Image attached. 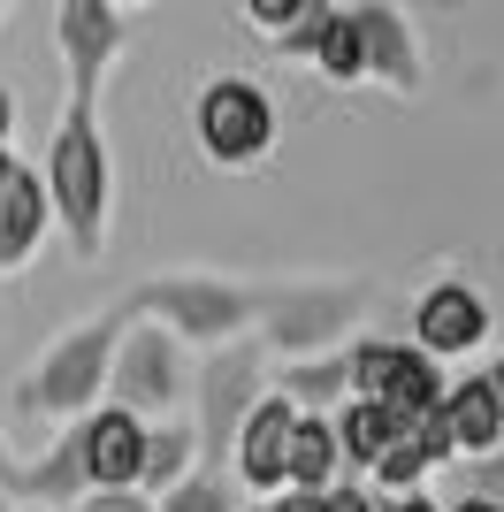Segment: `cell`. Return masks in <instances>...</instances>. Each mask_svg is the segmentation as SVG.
<instances>
[{
	"instance_id": "1f68e13d",
	"label": "cell",
	"mask_w": 504,
	"mask_h": 512,
	"mask_svg": "<svg viewBox=\"0 0 504 512\" xmlns=\"http://www.w3.org/2000/svg\"><path fill=\"white\" fill-rule=\"evenodd\" d=\"M16 490V459H8V436H0V497Z\"/></svg>"
},
{
	"instance_id": "d6a6232c",
	"label": "cell",
	"mask_w": 504,
	"mask_h": 512,
	"mask_svg": "<svg viewBox=\"0 0 504 512\" xmlns=\"http://www.w3.org/2000/svg\"><path fill=\"white\" fill-rule=\"evenodd\" d=\"M16 169H23V161H16V146H0V184H8Z\"/></svg>"
},
{
	"instance_id": "d6986e66",
	"label": "cell",
	"mask_w": 504,
	"mask_h": 512,
	"mask_svg": "<svg viewBox=\"0 0 504 512\" xmlns=\"http://www.w3.org/2000/svg\"><path fill=\"white\" fill-rule=\"evenodd\" d=\"M191 467H199V436H191V421H153L146 451H138V497H168Z\"/></svg>"
},
{
	"instance_id": "83f0119b",
	"label": "cell",
	"mask_w": 504,
	"mask_h": 512,
	"mask_svg": "<svg viewBox=\"0 0 504 512\" xmlns=\"http://www.w3.org/2000/svg\"><path fill=\"white\" fill-rule=\"evenodd\" d=\"M77 512H153V497H138V490H92Z\"/></svg>"
},
{
	"instance_id": "7a4b0ae2",
	"label": "cell",
	"mask_w": 504,
	"mask_h": 512,
	"mask_svg": "<svg viewBox=\"0 0 504 512\" xmlns=\"http://www.w3.org/2000/svg\"><path fill=\"white\" fill-rule=\"evenodd\" d=\"M123 314L153 321V329H168V337L184 344H207V352H222V344H245L252 329H260V306H268V283H245V276H214V268H176V276H146L130 283Z\"/></svg>"
},
{
	"instance_id": "4316f807",
	"label": "cell",
	"mask_w": 504,
	"mask_h": 512,
	"mask_svg": "<svg viewBox=\"0 0 504 512\" xmlns=\"http://www.w3.org/2000/svg\"><path fill=\"white\" fill-rule=\"evenodd\" d=\"M321 512H382V497L367 490V482H336V490L321 497Z\"/></svg>"
},
{
	"instance_id": "f546056e",
	"label": "cell",
	"mask_w": 504,
	"mask_h": 512,
	"mask_svg": "<svg viewBox=\"0 0 504 512\" xmlns=\"http://www.w3.org/2000/svg\"><path fill=\"white\" fill-rule=\"evenodd\" d=\"M382 512H443V505H436V497H428V490H420V497H390V505H382Z\"/></svg>"
},
{
	"instance_id": "9c48e42d",
	"label": "cell",
	"mask_w": 504,
	"mask_h": 512,
	"mask_svg": "<svg viewBox=\"0 0 504 512\" xmlns=\"http://www.w3.org/2000/svg\"><path fill=\"white\" fill-rule=\"evenodd\" d=\"M489 329H497V306H489V291L474 276H459V268H443V276H428L413 291V352L420 360H466V352H482Z\"/></svg>"
},
{
	"instance_id": "44dd1931",
	"label": "cell",
	"mask_w": 504,
	"mask_h": 512,
	"mask_svg": "<svg viewBox=\"0 0 504 512\" xmlns=\"http://www.w3.org/2000/svg\"><path fill=\"white\" fill-rule=\"evenodd\" d=\"M306 69H314L329 92H352V85H367L359 77V31H352V16L344 8H329V23H321V39L306 46Z\"/></svg>"
},
{
	"instance_id": "8d00e7d4",
	"label": "cell",
	"mask_w": 504,
	"mask_h": 512,
	"mask_svg": "<svg viewBox=\"0 0 504 512\" xmlns=\"http://www.w3.org/2000/svg\"><path fill=\"white\" fill-rule=\"evenodd\" d=\"M16 512H39V505H16Z\"/></svg>"
},
{
	"instance_id": "f1b7e54d",
	"label": "cell",
	"mask_w": 504,
	"mask_h": 512,
	"mask_svg": "<svg viewBox=\"0 0 504 512\" xmlns=\"http://www.w3.org/2000/svg\"><path fill=\"white\" fill-rule=\"evenodd\" d=\"M474 375H482V390H489V406H497V421H504V352L489 367H474Z\"/></svg>"
},
{
	"instance_id": "e0dca14e",
	"label": "cell",
	"mask_w": 504,
	"mask_h": 512,
	"mask_svg": "<svg viewBox=\"0 0 504 512\" xmlns=\"http://www.w3.org/2000/svg\"><path fill=\"white\" fill-rule=\"evenodd\" d=\"M344 482V459H336V428L321 421V413H298L291 421V451H283V490H336Z\"/></svg>"
},
{
	"instance_id": "d4e9b609",
	"label": "cell",
	"mask_w": 504,
	"mask_h": 512,
	"mask_svg": "<svg viewBox=\"0 0 504 512\" xmlns=\"http://www.w3.org/2000/svg\"><path fill=\"white\" fill-rule=\"evenodd\" d=\"M466 497H482L489 512H504V451H489V459L466 467Z\"/></svg>"
},
{
	"instance_id": "277c9868",
	"label": "cell",
	"mask_w": 504,
	"mask_h": 512,
	"mask_svg": "<svg viewBox=\"0 0 504 512\" xmlns=\"http://www.w3.org/2000/svg\"><path fill=\"white\" fill-rule=\"evenodd\" d=\"M123 306H107V314L77 321V329H62V337L46 344L39 360L23 367L16 383V406L31 413V421L46 428H77L84 413H100L107 398V367H115V344H123Z\"/></svg>"
},
{
	"instance_id": "6da1fadb",
	"label": "cell",
	"mask_w": 504,
	"mask_h": 512,
	"mask_svg": "<svg viewBox=\"0 0 504 512\" xmlns=\"http://www.w3.org/2000/svg\"><path fill=\"white\" fill-rule=\"evenodd\" d=\"M39 184H46V214L69 237V253L100 260L107 230H115V153H107V130H100V100H77V92L62 100Z\"/></svg>"
},
{
	"instance_id": "4dcf8cb0",
	"label": "cell",
	"mask_w": 504,
	"mask_h": 512,
	"mask_svg": "<svg viewBox=\"0 0 504 512\" xmlns=\"http://www.w3.org/2000/svg\"><path fill=\"white\" fill-rule=\"evenodd\" d=\"M8 130H16V92L0 85V146H8Z\"/></svg>"
},
{
	"instance_id": "484cf974",
	"label": "cell",
	"mask_w": 504,
	"mask_h": 512,
	"mask_svg": "<svg viewBox=\"0 0 504 512\" xmlns=\"http://www.w3.org/2000/svg\"><path fill=\"white\" fill-rule=\"evenodd\" d=\"M298 0H245V31H260V39H275L283 23H291Z\"/></svg>"
},
{
	"instance_id": "ac0fdd59",
	"label": "cell",
	"mask_w": 504,
	"mask_h": 512,
	"mask_svg": "<svg viewBox=\"0 0 504 512\" xmlns=\"http://www.w3.org/2000/svg\"><path fill=\"white\" fill-rule=\"evenodd\" d=\"M329 428H336V459H344V467H359V474H367V467L382 459V451H390V444L405 436V421H398V413L367 406V398H344V406L329 413Z\"/></svg>"
},
{
	"instance_id": "52a82bcc",
	"label": "cell",
	"mask_w": 504,
	"mask_h": 512,
	"mask_svg": "<svg viewBox=\"0 0 504 512\" xmlns=\"http://www.w3.org/2000/svg\"><path fill=\"white\" fill-rule=\"evenodd\" d=\"M191 398V352L168 329L130 314L123 321V344H115V367H107V398L100 406L130 413V421H176V406Z\"/></svg>"
},
{
	"instance_id": "ffe728a7",
	"label": "cell",
	"mask_w": 504,
	"mask_h": 512,
	"mask_svg": "<svg viewBox=\"0 0 504 512\" xmlns=\"http://www.w3.org/2000/svg\"><path fill=\"white\" fill-rule=\"evenodd\" d=\"M275 398H291L298 413H321L329 421L344 398H352V383H344V352H321V360H298V367H275L268 375Z\"/></svg>"
},
{
	"instance_id": "cb8c5ba5",
	"label": "cell",
	"mask_w": 504,
	"mask_h": 512,
	"mask_svg": "<svg viewBox=\"0 0 504 512\" xmlns=\"http://www.w3.org/2000/svg\"><path fill=\"white\" fill-rule=\"evenodd\" d=\"M321 23H329V0H298L291 8V23H283V31H275V54H283V62H306V46L321 39Z\"/></svg>"
},
{
	"instance_id": "603a6c76",
	"label": "cell",
	"mask_w": 504,
	"mask_h": 512,
	"mask_svg": "<svg viewBox=\"0 0 504 512\" xmlns=\"http://www.w3.org/2000/svg\"><path fill=\"white\" fill-rule=\"evenodd\" d=\"M153 512H245V497L222 467H191L168 497H153Z\"/></svg>"
},
{
	"instance_id": "9a60e30c",
	"label": "cell",
	"mask_w": 504,
	"mask_h": 512,
	"mask_svg": "<svg viewBox=\"0 0 504 512\" xmlns=\"http://www.w3.org/2000/svg\"><path fill=\"white\" fill-rule=\"evenodd\" d=\"M436 428H443V444H451V467H474V459L504 451V421H497V406H489L482 375H466V383H443Z\"/></svg>"
},
{
	"instance_id": "e575fe53",
	"label": "cell",
	"mask_w": 504,
	"mask_h": 512,
	"mask_svg": "<svg viewBox=\"0 0 504 512\" xmlns=\"http://www.w3.org/2000/svg\"><path fill=\"white\" fill-rule=\"evenodd\" d=\"M0 512H16V505H8V497H0Z\"/></svg>"
},
{
	"instance_id": "5b68a950",
	"label": "cell",
	"mask_w": 504,
	"mask_h": 512,
	"mask_svg": "<svg viewBox=\"0 0 504 512\" xmlns=\"http://www.w3.org/2000/svg\"><path fill=\"white\" fill-rule=\"evenodd\" d=\"M191 146H199V161L222 176H245L260 169L275 153V138H283V115H275V92L260 85V77H237V69H214V77H199V92H191Z\"/></svg>"
},
{
	"instance_id": "7402d4cb",
	"label": "cell",
	"mask_w": 504,
	"mask_h": 512,
	"mask_svg": "<svg viewBox=\"0 0 504 512\" xmlns=\"http://www.w3.org/2000/svg\"><path fill=\"white\" fill-rule=\"evenodd\" d=\"M428 474H436V459L420 451V436H398V444H390L375 467H367V490L390 505V497H420V482H428Z\"/></svg>"
},
{
	"instance_id": "3957f363",
	"label": "cell",
	"mask_w": 504,
	"mask_h": 512,
	"mask_svg": "<svg viewBox=\"0 0 504 512\" xmlns=\"http://www.w3.org/2000/svg\"><path fill=\"white\" fill-rule=\"evenodd\" d=\"M375 306V276H291V283H268V306H260V329L252 344L268 352V367H298V360H321V352H344L352 329L367 321Z\"/></svg>"
},
{
	"instance_id": "2e32d148",
	"label": "cell",
	"mask_w": 504,
	"mask_h": 512,
	"mask_svg": "<svg viewBox=\"0 0 504 512\" xmlns=\"http://www.w3.org/2000/svg\"><path fill=\"white\" fill-rule=\"evenodd\" d=\"M8 497H23V505H39V512H77L84 497H92L77 428H54V444H46L31 467H16V490H8Z\"/></svg>"
},
{
	"instance_id": "ba28073f",
	"label": "cell",
	"mask_w": 504,
	"mask_h": 512,
	"mask_svg": "<svg viewBox=\"0 0 504 512\" xmlns=\"http://www.w3.org/2000/svg\"><path fill=\"white\" fill-rule=\"evenodd\" d=\"M344 383H352V398H367V406L398 413L405 428H420L428 413L443 406V375L436 360H420L405 337H352L344 344Z\"/></svg>"
},
{
	"instance_id": "4fadbf2b",
	"label": "cell",
	"mask_w": 504,
	"mask_h": 512,
	"mask_svg": "<svg viewBox=\"0 0 504 512\" xmlns=\"http://www.w3.org/2000/svg\"><path fill=\"white\" fill-rule=\"evenodd\" d=\"M77 451H84V482L92 490H138V451H146V421L100 406L77 421Z\"/></svg>"
},
{
	"instance_id": "d590c367",
	"label": "cell",
	"mask_w": 504,
	"mask_h": 512,
	"mask_svg": "<svg viewBox=\"0 0 504 512\" xmlns=\"http://www.w3.org/2000/svg\"><path fill=\"white\" fill-rule=\"evenodd\" d=\"M245 512H268V505H245Z\"/></svg>"
},
{
	"instance_id": "8992f818",
	"label": "cell",
	"mask_w": 504,
	"mask_h": 512,
	"mask_svg": "<svg viewBox=\"0 0 504 512\" xmlns=\"http://www.w3.org/2000/svg\"><path fill=\"white\" fill-rule=\"evenodd\" d=\"M268 352L260 344H222V352H207V360H191V436H199V467H222L237 444V428H245V413L268 398Z\"/></svg>"
},
{
	"instance_id": "836d02e7",
	"label": "cell",
	"mask_w": 504,
	"mask_h": 512,
	"mask_svg": "<svg viewBox=\"0 0 504 512\" xmlns=\"http://www.w3.org/2000/svg\"><path fill=\"white\" fill-rule=\"evenodd\" d=\"M451 512H489V505H482V497H459V505H451Z\"/></svg>"
},
{
	"instance_id": "8fae6325",
	"label": "cell",
	"mask_w": 504,
	"mask_h": 512,
	"mask_svg": "<svg viewBox=\"0 0 504 512\" xmlns=\"http://www.w3.org/2000/svg\"><path fill=\"white\" fill-rule=\"evenodd\" d=\"M359 31V77L382 92H398V100H413L420 85H428V54H420V23L405 16V8H382V0H359V8H344Z\"/></svg>"
},
{
	"instance_id": "5bb4252c",
	"label": "cell",
	"mask_w": 504,
	"mask_h": 512,
	"mask_svg": "<svg viewBox=\"0 0 504 512\" xmlns=\"http://www.w3.org/2000/svg\"><path fill=\"white\" fill-rule=\"evenodd\" d=\"M46 237H54V214H46V184H39V169L23 161V169L0 184V276H23V268L39 260Z\"/></svg>"
},
{
	"instance_id": "7c38bea8",
	"label": "cell",
	"mask_w": 504,
	"mask_h": 512,
	"mask_svg": "<svg viewBox=\"0 0 504 512\" xmlns=\"http://www.w3.org/2000/svg\"><path fill=\"white\" fill-rule=\"evenodd\" d=\"M291 421H298V406L291 398H260V406L245 413V428H237V444H230V459H222V474L237 482V497H283V451H291Z\"/></svg>"
},
{
	"instance_id": "30bf717a",
	"label": "cell",
	"mask_w": 504,
	"mask_h": 512,
	"mask_svg": "<svg viewBox=\"0 0 504 512\" xmlns=\"http://www.w3.org/2000/svg\"><path fill=\"white\" fill-rule=\"evenodd\" d=\"M130 31H138V16L115 8V0H62V8H54V54H62L77 100H100L115 54L130 46Z\"/></svg>"
}]
</instances>
